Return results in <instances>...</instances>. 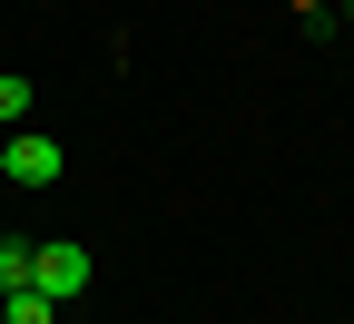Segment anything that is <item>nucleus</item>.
<instances>
[{
  "label": "nucleus",
  "mask_w": 354,
  "mask_h": 324,
  "mask_svg": "<svg viewBox=\"0 0 354 324\" xmlns=\"http://www.w3.org/2000/svg\"><path fill=\"white\" fill-rule=\"evenodd\" d=\"M0 324H59V305L39 285H10V295H0Z\"/></svg>",
  "instance_id": "nucleus-3"
},
{
  "label": "nucleus",
  "mask_w": 354,
  "mask_h": 324,
  "mask_svg": "<svg viewBox=\"0 0 354 324\" xmlns=\"http://www.w3.org/2000/svg\"><path fill=\"white\" fill-rule=\"evenodd\" d=\"M10 285H30V246H0V295Z\"/></svg>",
  "instance_id": "nucleus-5"
},
{
  "label": "nucleus",
  "mask_w": 354,
  "mask_h": 324,
  "mask_svg": "<svg viewBox=\"0 0 354 324\" xmlns=\"http://www.w3.org/2000/svg\"><path fill=\"white\" fill-rule=\"evenodd\" d=\"M88 275H99V265H88V246H69V236H39V246H30V285L50 295V305L88 295Z\"/></svg>",
  "instance_id": "nucleus-1"
},
{
  "label": "nucleus",
  "mask_w": 354,
  "mask_h": 324,
  "mask_svg": "<svg viewBox=\"0 0 354 324\" xmlns=\"http://www.w3.org/2000/svg\"><path fill=\"white\" fill-rule=\"evenodd\" d=\"M344 20H354V0H344Z\"/></svg>",
  "instance_id": "nucleus-6"
},
{
  "label": "nucleus",
  "mask_w": 354,
  "mask_h": 324,
  "mask_svg": "<svg viewBox=\"0 0 354 324\" xmlns=\"http://www.w3.org/2000/svg\"><path fill=\"white\" fill-rule=\"evenodd\" d=\"M0 177H10V187H59V137L0 128Z\"/></svg>",
  "instance_id": "nucleus-2"
},
{
  "label": "nucleus",
  "mask_w": 354,
  "mask_h": 324,
  "mask_svg": "<svg viewBox=\"0 0 354 324\" xmlns=\"http://www.w3.org/2000/svg\"><path fill=\"white\" fill-rule=\"evenodd\" d=\"M30 108H39V88L30 79H0V128H30Z\"/></svg>",
  "instance_id": "nucleus-4"
}]
</instances>
